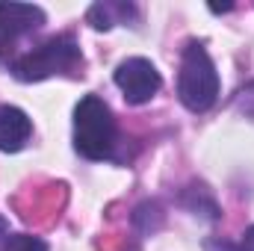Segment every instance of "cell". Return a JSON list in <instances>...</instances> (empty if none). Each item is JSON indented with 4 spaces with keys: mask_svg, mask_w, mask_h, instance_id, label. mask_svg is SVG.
Wrapping results in <instances>:
<instances>
[{
    "mask_svg": "<svg viewBox=\"0 0 254 251\" xmlns=\"http://www.w3.org/2000/svg\"><path fill=\"white\" fill-rule=\"evenodd\" d=\"M116 119L104 98L86 95L74 107V148L86 160H110L116 151Z\"/></svg>",
    "mask_w": 254,
    "mask_h": 251,
    "instance_id": "obj_1",
    "label": "cell"
},
{
    "mask_svg": "<svg viewBox=\"0 0 254 251\" xmlns=\"http://www.w3.org/2000/svg\"><path fill=\"white\" fill-rule=\"evenodd\" d=\"M178 98L192 113H207L219 98V71L204 51V45L190 42L181 57V77H178Z\"/></svg>",
    "mask_w": 254,
    "mask_h": 251,
    "instance_id": "obj_2",
    "label": "cell"
},
{
    "mask_svg": "<svg viewBox=\"0 0 254 251\" xmlns=\"http://www.w3.org/2000/svg\"><path fill=\"white\" fill-rule=\"evenodd\" d=\"M80 63V45L74 36H54L48 42H42L39 48H33L30 54L18 57L12 63V74L24 83H33V80H45V77H54V74H63L68 68Z\"/></svg>",
    "mask_w": 254,
    "mask_h": 251,
    "instance_id": "obj_3",
    "label": "cell"
},
{
    "mask_svg": "<svg viewBox=\"0 0 254 251\" xmlns=\"http://www.w3.org/2000/svg\"><path fill=\"white\" fill-rule=\"evenodd\" d=\"M116 86L122 89L127 104H136L139 107V104H148L160 92L163 80H160V71L154 68L151 60L130 57V60H125V63L116 68Z\"/></svg>",
    "mask_w": 254,
    "mask_h": 251,
    "instance_id": "obj_4",
    "label": "cell"
},
{
    "mask_svg": "<svg viewBox=\"0 0 254 251\" xmlns=\"http://www.w3.org/2000/svg\"><path fill=\"white\" fill-rule=\"evenodd\" d=\"M45 24V12L30 3H0V42H12Z\"/></svg>",
    "mask_w": 254,
    "mask_h": 251,
    "instance_id": "obj_5",
    "label": "cell"
},
{
    "mask_svg": "<svg viewBox=\"0 0 254 251\" xmlns=\"http://www.w3.org/2000/svg\"><path fill=\"white\" fill-rule=\"evenodd\" d=\"M30 133H33V122L24 110L9 107V104L0 107V151H9V154L21 151Z\"/></svg>",
    "mask_w": 254,
    "mask_h": 251,
    "instance_id": "obj_6",
    "label": "cell"
},
{
    "mask_svg": "<svg viewBox=\"0 0 254 251\" xmlns=\"http://www.w3.org/2000/svg\"><path fill=\"white\" fill-rule=\"evenodd\" d=\"M136 18V6L130 3H95L89 9V24L95 30H110L113 24H127Z\"/></svg>",
    "mask_w": 254,
    "mask_h": 251,
    "instance_id": "obj_7",
    "label": "cell"
},
{
    "mask_svg": "<svg viewBox=\"0 0 254 251\" xmlns=\"http://www.w3.org/2000/svg\"><path fill=\"white\" fill-rule=\"evenodd\" d=\"M6 251H48V243L39 237H30V234H9Z\"/></svg>",
    "mask_w": 254,
    "mask_h": 251,
    "instance_id": "obj_8",
    "label": "cell"
},
{
    "mask_svg": "<svg viewBox=\"0 0 254 251\" xmlns=\"http://www.w3.org/2000/svg\"><path fill=\"white\" fill-rule=\"evenodd\" d=\"M207 251H254V225L252 228H246V234H243V240L240 243H216V240H210L207 243Z\"/></svg>",
    "mask_w": 254,
    "mask_h": 251,
    "instance_id": "obj_9",
    "label": "cell"
},
{
    "mask_svg": "<svg viewBox=\"0 0 254 251\" xmlns=\"http://www.w3.org/2000/svg\"><path fill=\"white\" fill-rule=\"evenodd\" d=\"M0 234H6V222L3 219H0Z\"/></svg>",
    "mask_w": 254,
    "mask_h": 251,
    "instance_id": "obj_10",
    "label": "cell"
}]
</instances>
